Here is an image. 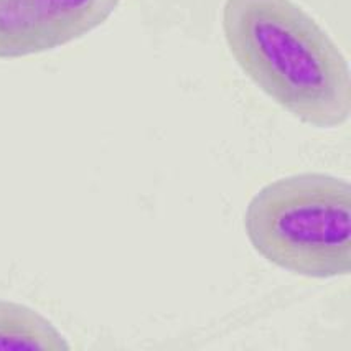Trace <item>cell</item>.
I'll return each mask as SVG.
<instances>
[{"mask_svg":"<svg viewBox=\"0 0 351 351\" xmlns=\"http://www.w3.org/2000/svg\"><path fill=\"white\" fill-rule=\"evenodd\" d=\"M55 325L28 305L0 300V350H69Z\"/></svg>","mask_w":351,"mask_h":351,"instance_id":"277c9868","label":"cell"},{"mask_svg":"<svg viewBox=\"0 0 351 351\" xmlns=\"http://www.w3.org/2000/svg\"><path fill=\"white\" fill-rule=\"evenodd\" d=\"M244 230L267 263L312 279L351 271V186L320 171L263 186L244 211Z\"/></svg>","mask_w":351,"mask_h":351,"instance_id":"7a4b0ae2","label":"cell"},{"mask_svg":"<svg viewBox=\"0 0 351 351\" xmlns=\"http://www.w3.org/2000/svg\"><path fill=\"white\" fill-rule=\"evenodd\" d=\"M228 50L264 95L317 129L351 114V73L335 40L293 0H226Z\"/></svg>","mask_w":351,"mask_h":351,"instance_id":"6da1fadb","label":"cell"},{"mask_svg":"<svg viewBox=\"0 0 351 351\" xmlns=\"http://www.w3.org/2000/svg\"><path fill=\"white\" fill-rule=\"evenodd\" d=\"M121 0H0V60L40 55L101 27Z\"/></svg>","mask_w":351,"mask_h":351,"instance_id":"3957f363","label":"cell"}]
</instances>
